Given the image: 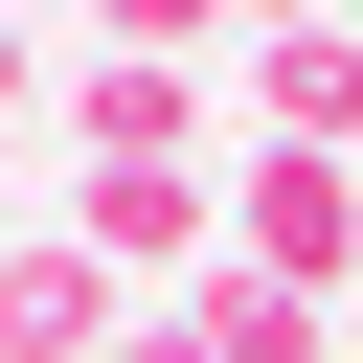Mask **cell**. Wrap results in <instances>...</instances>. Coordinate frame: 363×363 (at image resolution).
Returning <instances> with one entry per match:
<instances>
[{
	"instance_id": "obj_2",
	"label": "cell",
	"mask_w": 363,
	"mask_h": 363,
	"mask_svg": "<svg viewBox=\"0 0 363 363\" xmlns=\"http://www.w3.org/2000/svg\"><path fill=\"white\" fill-rule=\"evenodd\" d=\"M340 250H363V204H340V159H250V182H227V272H272V295H318Z\"/></svg>"
},
{
	"instance_id": "obj_7",
	"label": "cell",
	"mask_w": 363,
	"mask_h": 363,
	"mask_svg": "<svg viewBox=\"0 0 363 363\" xmlns=\"http://www.w3.org/2000/svg\"><path fill=\"white\" fill-rule=\"evenodd\" d=\"M23 91H45V45H23V23H0V113H23Z\"/></svg>"
},
{
	"instance_id": "obj_1",
	"label": "cell",
	"mask_w": 363,
	"mask_h": 363,
	"mask_svg": "<svg viewBox=\"0 0 363 363\" xmlns=\"http://www.w3.org/2000/svg\"><path fill=\"white\" fill-rule=\"evenodd\" d=\"M68 159H91V182H204V91H182L159 45H91V68H68Z\"/></svg>"
},
{
	"instance_id": "obj_4",
	"label": "cell",
	"mask_w": 363,
	"mask_h": 363,
	"mask_svg": "<svg viewBox=\"0 0 363 363\" xmlns=\"http://www.w3.org/2000/svg\"><path fill=\"white\" fill-rule=\"evenodd\" d=\"M204 204H227V182H68V250H91V272H182Z\"/></svg>"
},
{
	"instance_id": "obj_5",
	"label": "cell",
	"mask_w": 363,
	"mask_h": 363,
	"mask_svg": "<svg viewBox=\"0 0 363 363\" xmlns=\"http://www.w3.org/2000/svg\"><path fill=\"white\" fill-rule=\"evenodd\" d=\"M250 91H272V159H340V136H363V45H340V23H295Z\"/></svg>"
},
{
	"instance_id": "obj_3",
	"label": "cell",
	"mask_w": 363,
	"mask_h": 363,
	"mask_svg": "<svg viewBox=\"0 0 363 363\" xmlns=\"http://www.w3.org/2000/svg\"><path fill=\"white\" fill-rule=\"evenodd\" d=\"M0 363H113V272L68 227H0Z\"/></svg>"
},
{
	"instance_id": "obj_6",
	"label": "cell",
	"mask_w": 363,
	"mask_h": 363,
	"mask_svg": "<svg viewBox=\"0 0 363 363\" xmlns=\"http://www.w3.org/2000/svg\"><path fill=\"white\" fill-rule=\"evenodd\" d=\"M182 363H318V295H272V272H204V295H182Z\"/></svg>"
}]
</instances>
